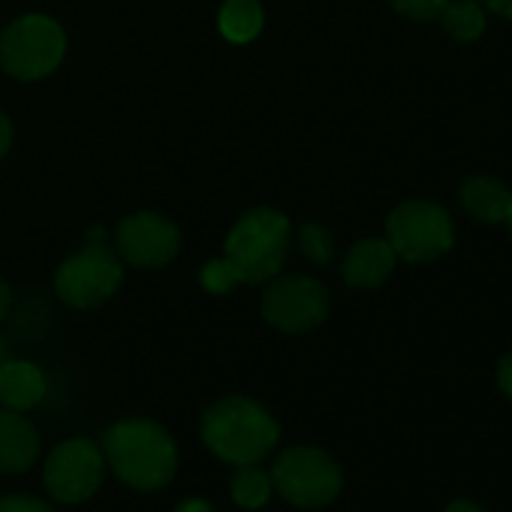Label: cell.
I'll use <instances>...</instances> for the list:
<instances>
[{
	"label": "cell",
	"mask_w": 512,
	"mask_h": 512,
	"mask_svg": "<svg viewBox=\"0 0 512 512\" xmlns=\"http://www.w3.org/2000/svg\"><path fill=\"white\" fill-rule=\"evenodd\" d=\"M293 244L290 220L275 208H253L238 217L226 235L223 260H211L202 269V287L208 293H229L235 284H266L281 275Z\"/></svg>",
	"instance_id": "obj_1"
},
{
	"label": "cell",
	"mask_w": 512,
	"mask_h": 512,
	"mask_svg": "<svg viewBox=\"0 0 512 512\" xmlns=\"http://www.w3.org/2000/svg\"><path fill=\"white\" fill-rule=\"evenodd\" d=\"M103 455L115 476L136 491H157L178 470L172 434L151 419H121L103 437Z\"/></svg>",
	"instance_id": "obj_2"
},
{
	"label": "cell",
	"mask_w": 512,
	"mask_h": 512,
	"mask_svg": "<svg viewBox=\"0 0 512 512\" xmlns=\"http://www.w3.org/2000/svg\"><path fill=\"white\" fill-rule=\"evenodd\" d=\"M281 428L275 416L253 398L229 395L202 413L205 446L229 464H256L278 446Z\"/></svg>",
	"instance_id": "obj_3"
},
{
	"label": "cell",
	"mask_w": 512,
	"mask_h": 512,
	"mask_svg": "<svg viewBox=\"0 0 512 512\" xmlns=\"http://www.w3.org/2000/svg\"><path fill=\"white\" fill-rule=\"evenodd\" d=\"M103 238L106 235H91L88 244L58 269L55 290L61 302H67L70 308H100L115 296V290L124 281V266L118 253L109 244H103Z\"/></svg>",
	"instance_id": "obj_4"
},
{
	"label": "cell",
	"mask_w": 512,
	"mask_h": 512,
	"mask_svg": "<svg viewBox=\"0 0 512 512\" xmlns=\"http://www.w3.org/2000/svg\"><path fill=\"white\" fill-rule=\"evenodd\" d=\"M67 52V37L55 19L25 16L0 37V67L19 82H34L58 70Z\"/></svg>",
	"instance_id": "obj_5"
},
{
	"label": "cell",
	"mask_w": 512,
	"mask_h": 512,
	"mask_svg": "<svg viewBox=\"0 0 512 512\" xmlns=\"http://www.w3.org/2000/svg\"><path fill=\"white\" fill-rule=\"evenodd\" d=\"M272 488L293 506H326L341 494V467L317 446H290L272 467Z\"/></svg>",
	"instance_id": "obj_6"
},
{
	"label": "cell",
	"mask_w": 512,
	"mask_h": 512,
	"mask_svg": "<svg viewBox=\"0 0 512 512\" xmlns=\"http://www.w3.org/2000/svg\"><path fill=\"white\" fill-rule=\"evenodd\" d=\"M386 241L407 263H434L455 244L449 214L425 199L401 202L386 220Z\"/></svg>",
	"instance_id": "obj_7"
},
{
	"label": "cell",
	"mask_w": 512,
	"mask_h": 512,
	"mask_svg": "<svg viewBox=\"0 0 512 512\" xmlns=\"http://www.w3.org/2000/svg\"><path fill=\"white\" fill-rule=\"evenodd\" d=\"M329 290L308 275H290L263 293V320L281 332H308L329 317Z\"/></svg>",
	"instance_id": "obj_8"
},
{
	"label": "cell",
	"mask_w": 512,
	"mask_h": 512,
	"mask_svg": "<svg viewBox=\"0 0 512 512\" xmlns=\"http://www.w3.org/2000/svg\"><path fill=\"white\" fill-rule=\"evenodd\" d=\"M43 482L61 503H82L94 497L103 482V449L85 437L61 443L46 461Z\"/></svg>",
	"instance_id": "obj_9"
},
{
	"label": "cell",
	"mask_w": 512,
	"mask_h": 512,
	"mask_svg": "<svg viewBox=\"0 0 512 512\" xmlns=\"http://www.w3.org/2000/svg\"><path fill=\"white\" fill-rule=\"evenodd\" d=\"M115 244L130 266L160 269L175 260V253L181 247V232L169 217L154 211H139L121 220L115 232Z\"/></svg>",
	"instance_id": "obj_10"
},
{
	"label": "cell",
	"mask_w": 512,
	"mask_h": 512,
	"mask_svg": "<svg viewBox=\"0 0 512 512\" xmlns=\"http://www.w3.org/2000/svg\"><path fill=\"white\" fill-rule=\"evenodd\" d=\"M398 253L392 250L389 241L383 238H365L359 244H353V250L347 253L344 260V281L350 287L359 290H377L389 281V275L395 272Z\"/></svg>",
	"instance_id": "obj_11"
},
{
	"label": "cell",
	"mask_w": 512,
	"mask_h": 512,
	"mask_svg": "<svg viewBox=\"0 0 512 512\" xmlns=\"http://www.w3.org/2000/svg\"><path fill=\"white\" fill-rule=\"evenodd\" d=\"M40 455L37 428L16 410H0V473H22Z\"/></svg>",
	"instance_id": "obj_12"
},
{
	"label": "cell",
	"mask_w": 512,
	"mask_h": 512,
	"mask_svg": "<svg viewBox=\"0 0 512 512\" xmlns=\"http://www.w3.org/2000/svg\"><path fill=\"white\" fill-rule=\"evenodd\" d=\"M458 199H461L464 211L482 223H506L512 214V190L491 175L464 178Z\"/></svg>",
	"instance_id": "obj_13"
},
{
	"label": "cell",
	"mask_w": 512,
	"mask_h": 512,
	"mask_svg": "<svg viewBox=\"0 0 512 512\" xmlns=\"http://www.w3.org/2000/svg\"><path fill=\"white\" fill-rule=\"evenodd\" d=\"M46 398V374L34 362L7 359L0 365V404L25 413Z\"/></svg>",
	"instance_id": "obj_14"
},
{
	"label": "cell",
	"mask_w": 512,
	"mask_h": 512,
	"mask_svg": "<svg viewBox=\"0 0 512 512\" xmlns=\"http://www.w3.org/2000/svg\"><path fill=\"white\" fill-rule=\"evenodd\" d=\"M263 7L260 0H226L220 16H217V25H220V34L232 43H250L256 34L263 31Z\"/></svg>",
	"instance_id": "obj_15"
},
{
	"label": "cell",
	"mask_w": 512,
	"mask_h": 512,
	"mask_svg": "<svg viewBox=\"0 0 512 512\" xmlns=\"http://www.w3.org/2000/svg\"><path fill=\"white\" fill-rule=\"evenodd\" d=\"M440 25L452 40L470 43L485 31V10L479 7V0H449L440 13Z\"/></svg>",
	"instance_id": "obj_16"
},
{
	"label": "cell",
	"mask_w": 512,
	"mask_h": 512,
	"mask_svg": "<svg viewBox=\"0 0 512 512\" xmlns=\"http://www.w3.org/2000/svg\"><path fill=\"white\" fill-rule=\"evenodd\" d=\"M229 491H232V500L238 506H244V509H260L272 497V476L266 470H260V467H253V464H241L232 473Z\"/></svg>",
	"instance_id": "obj_17"
},
{
	"label": "cell",
	"mask_w": 512,
	"mask_h": 512,
	"mask_svg": "<svg viewBox=\"0 0 512 512\" xmlns=\"http://www.w3.org/2000/svg\"><path fill=\"white\" fill-rule=\"evenodd\" d=\"M299 250L314 266H329L335 260V238L326 226L305 223V226H299Z\"/></svg>",
	"instance_id": "obj_18"
},
{
	"label": "cell",
	"mask_w": 512,
	"mask_h": 512,
	"mask_svg": "<svg viewBox=\"0 0 512 512\" xmlns=\"http://www.w3.org/2000/svg\"><path fill=\"white\" fill-rule=\"evenodd\" d=\"M446 4L449 0H392L395 13H401L410 22H434L440 19Z\"/></svg>",
	"instance_id": "obj_19"
},
{
	"label": "cell",
	"mask_w": 512,
	"mask_h": 512,
	"mask_svg": "<svg viewBox=\"0 0 512 512\" xmlns=\"http://www.w3.org/2000/svg\"><path fill=\"white\" fill-rule=\"evenodd\" d=\"M0 512H55L46 500L31 494H10L0 497Z\"/></svg>",
	"instance_id": "obj_20"
},
{
	"label": "cell",
	"mask_w": 512,
	"mask_h": 512,
	"mask_svg": "<svg viewBox=\"0 0 512 512\" xmlns=\"http://www.w3.org/2000/svg\"><path fill=\"white\" fill-rule=\"evenodd\" d=\"M497 386L512 398V353H509V356H503V359H500V365H497Z\"/></svg>",
	"instance_id": "obj_21"
},
{
	"label": "cell",
	"mask_w": 512,
	"mask_h": 512,
	"mask_svg": "<svg viewBox=\"0 0 512 512\" xmlns=\"http://www.w3.org/2000/svg\"><path fill=\"white\" fill-rule=\"evenodd\" d=\"M479 7L500 16V19H506V22H512V0H479Z\"/></svg>",
	"instance_id": "obj_22"
},
{
	"label": "cell",
	"mask_w": 512,
	"mask_h": 512,
	"mask_svg": "<svg viewBox=\"0 0 512 512\" xmlns=\"http://www.w3.org/2000/svg\"><path fill=\"white\" fill-rule=\"evenodd\" d=\"M10 145H13V124L4 112H0V157L10 151Z\"/></svg>",
	"instance_id": "obj_23"
},
{
	"label": "cell",
	"mask_w": 512,
	"mask_h": 512,
	"mask_svg": "<svg viewBox=\"0 0 512 512\" xmlns=\"http://www.w3.org/2000/svg\"><path fill=\"white\" fill-rule=\"evenodd\" d=\"M175 512H214V509H211V503H205V500H199V497H190V500L178 503Z\"/></svg>",
	"instance_id": "obj_24"
},
{
	"label": "cell",
	"mask_w": 512,
	"mask_h": 512,
	"mask_svg": "<svg viewBox=\"0 0 512 512\" xmlns=\"http://www.w3.org/2000/svg\"><path fill=\"white\" fill-rule=\"evenodd\" d=\"M443 512H485L482 506H476L473 500H455V503H449Z\"/></svg>",
	"instance_id": "obj_25"
},
{
	"label": "cell",
	"mask_w": 512,
	"mask_h": 512,
	"mask_svg": "<svg viewBox=\"0 0 512 512\" xmlns=\"http://www.w3.org/2000/svg\"><path fill=\"white\" fill-rule=\"evenodd\" d=\"M7 311H10V287L0 281V320L7 317Z\"/></svg>",
	"instance_id": "obj_26"
},
{
	"label": "cell",
	"mask_w": 512,
	"mask_h": 512,
	"mask_svg": "<svg viewBox=\"0 0 512 512\" xmlns=\"http://www.w3.org/2000/svg\"><path fill=\"white\" fill-rule=\"evenodd\" d=\"M10 359V350H7V344L4 341H0V365H4Z\"/></svg>",
	"instance_id": "obj_27"
},
{
	"label": "cell",
	"mask_w": 512,
	"mask_h": 512,
	"mask_svg": "<svg viewBox=\"0 0 512 512\" xmlns=\"http://www.w3.org/2000/svg\"><path fill=\"white\" fill-rule=\"evenodd\" d=\"M506 226H509V235H512V214H509V220H506Z\"/></svg>",
	"instance_id": "obj_28"
}]
</instances>
